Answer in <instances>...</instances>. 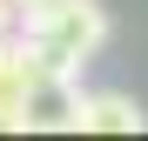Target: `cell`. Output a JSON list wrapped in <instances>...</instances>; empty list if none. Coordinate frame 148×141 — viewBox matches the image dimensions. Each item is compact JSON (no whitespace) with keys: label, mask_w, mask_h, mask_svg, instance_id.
I'll list each match as a JSON object with an SVG mask.
<instances>
[{"label":"cell","mask_w":148,"mask_h":141,"mask_svg":"<svg viewBox=\"0 0 148 141\" xmlns=\"http://www.w3.org/2000/svg\"><path fill=\"white\" fill-rule=\"evenodd\" d=\"M14 40L27 47L34 67L81 74V67L108 47V7L101 0H27L20 20H14Z\"/></svg>","instance_id":"1"},{"label":"cell","mask_w":148,"mask_h":141,"mask_svg":"<svg viewBox=\"0 0 148 141\" xmlns=\"http://www.w3.org/2000/svg\"><path fill=\"white\" fill-rule=\"evenodd\" d=\"M20 134H81V87H74V74L34 67V81H27V114H20Z\"/></svg>","instance_id":"2"},{"label":"cell","mask_w":148,"mask_h":141,"mask_svg":"<svg viewBox=\"0 0 148 141\" xmlns=\"http://www.w3.org/2000/svg\"><path fill=\"white\" fill-rule=\"evenodd\" d=\"M148 128V114L135 94H81V134H141Z\"/></svg>","instance_id":"3"},{"label":"cell","mask_w":148,"mask_h":141,"mask_svg":"<svg viewBox=\"0 0 148 141\" xmlns=\"http://www.w3.org/2000/svg\"><path fill=\"white\" fill-rule=\"evenodd\" d=\"M27 81H34V61L14 34L0 40V128L20 134V114H27Z\"/></svg>","instance_id":"4"},{"label":"cell","mask_w":148,"mask_h":141,"mask_svg":"<svg viewBox=\"0 0 148 141\" xmlns=\"http://www.w3.org/2000/svg\"><path fill=\"white\" fill-rule=\"evenodd\" d=\"M14 20H20V0H0V40L14 34Z\"/></svg>","instance_id":"5"},{"label":"cell","mask_w":148,"mask_h":141,"mask_svg":"<svg viewBox=\"0 0 148 141\" xmlns=\"http://www.w3.org/2000/svg\"><path fill=\"white\" fill-rule=\"evenodd\" d=\"M20 7H27V0H20Z\"/></svg>","instance_id":"6"}]
</instances>
